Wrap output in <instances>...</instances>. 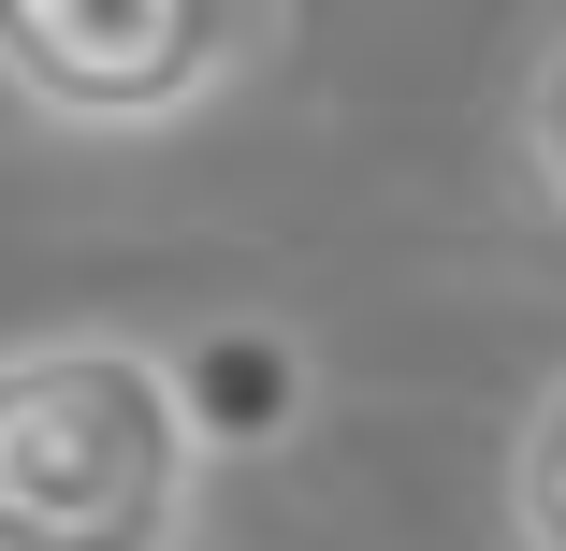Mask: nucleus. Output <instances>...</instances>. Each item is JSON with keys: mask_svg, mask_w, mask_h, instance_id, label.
<instances>
[{"mask_svg": "<svg viewBox=\"0 0 566 551\" xmlns=\"http://www.w3.org/2000/svg\"><path fill=\"white\" fill-rule=\"evenodd\" d=\"M203 406L146 335L0 349V551H189Z\"/></svg>", "mask_w": 566, "mask_h": 551, "instance_id": "obj_1", "label": "nucleus"}, {"mask_svg": "<svg viewBox=\"0 0 566 551\" xmlns=\"http://www.w3.org/2000/svg\"><path fill=\"white\" fill-rule=\"evenodd\" d=\"M291 30V0H0V102L44 131H175L233 102Z\"/></svg>", "mask_w": 566, "mask_h": 551, "instance_id": "obj_2", "label": "nucleus"}, {"mask_svg": "<svg viewBox=\"0 0 566 551\" xmlns=\"http://www.w3.org/2000/svg\"><path fill=\"white\" fill-rule=\"evenodd\" d=\"M509 522H523V551H566V378L537 392L523 451H509Z\"/></svg>", "mask_w": 566, "mask_h": 551, "instance_id": "obj_3", "label": "nucleus"}, {"mask_svg": "<svg viewBox=\"0 0 566 551\" xmlns=\"http://www.w3.org/2000/svg\"><path fill=\"white\" fill-rule=\"evenodd\" d=\"M509 146H523V189L566 218V30L537 44V73H523V117H509Z\"/></svg>", "mask_w": 566, "mask_h": 551, "instance_id": "obj_4", "label": "nucleus"}]
</instances>
